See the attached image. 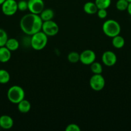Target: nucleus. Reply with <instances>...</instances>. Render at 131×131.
<instances>
[{
  "instance_id": "nucleus-16",
  "label": "nucleus",
  "mask_w": 131,
  "mask_h": 131,
  "mask_svg": "<svg viewBox=\"0 0 131 131\" xmlns=\"http://www.w3.org/2000/svg\"><path fill=\"white\" fill-rule=\"evenodd\" d=\"M5 47H7L10 51H15L17 50L19 47V42L16 38H8L6 43H5Z\"/></svg>"
},
{
  "instance_id": "nucleus-28",
  "label": "nucleus",
  "mask_w": 131,
  "mask_h": 131,
  "mask_svg": "<svg viewBox=\"0 0 131 131\" xmlns=\"http://www.w3.org/2000/svg\"><path fill=\"white\" fill-rule=\"evenodd\" d=\"M5 0H0V5H2L4 2H5Z\"/></svg>"
},
{
  "instance_id": "nucleus-14",
  "label": "nucleus",
  "mask_w": 131,
  "mask_h": 131,
  "mask_svg": "<svg viewBox=\"0 0 131 131\" xmlns=\"http://www.w3.org/2000/svg\"><path fill=\"white\" fill-rule=\"evenodd\" d=\"M17 109L19 112L22 113H28L31 110L30 102L24 99L17 104Z\"/></svg>"
},
{
  "instance_id": "nucleus-11",
  "label": "nucleus",
  "mask_w": 131,
  "mask_h": 131,
  "mask_svg": "<svg viewBox=\"0 0 131 131\" xmlns=\"http://www.w3.org/2000/svg\"><path fill=\"white\" fill-rule=\"evenodd\" d=\"M14 125V120L11 116L4 115L0 116V127L8 130L11 129Z\"/></svg>"
},
{
  "instance_id": "nucleus-1",
  "label": "nucleus",
  "mask_w": 131,
  "mask_h": 131,
  "mask_svg": "<svg viewBox=\"0 0 131 131\" xmlns=\"http://www.w3.org/2000/svg\"><path fill=\"white\" fill-rule=\"evenodd\" d=\"M42 20L38 14L30 13L24 15L20 20V28L24 33L32 36L42 29Z\"/></svg>"
},
{
  "instance_id": "nucleus-19",
  "label": "nucleus",
  "mask_w": 131,
  "mask_h": 131,
  "mask_svg": "<svg viewBox=\"0 0 131 131\" xmlns=\"http://www.w3.org/2000/svg\"><path fill=\"white\" fill-rule=\"evenodd\" d=\"M90 65H91V70L93 74H100L102 73L103 67L100 63L94 61Z\"/></svg>"
},
{
  "instance_id": "nucleus-25",
  "label": "nucleus",
  "mask_w": 131,
  "mask_h": 131,
  "mask_svg": "<svg viewBox=\"0 0 131 131\" xmlns=\"http://www.w3.org/2000/svg\"><path fill=\"white\" fill-rule=\"evenodd\" d=\"M66 131H80V128L75 124H69L65 129Z\"/></svg>"
},
{
  "instance_id": "nucleus-17",
  "label": "nucleus",
  "mask_w": 131,
  "mask_h": 131,
  "mask_svg": "<svg viewBox=\"0 0 131 131\" xmlns=\"http://www.w3.org/2000/svg\"><path fill=\"white\" fill-rule=\"evenodd\" d=\"M112 44L116 49H121L125 46V39L119 35L112 38Z\"/></svg>"
},
{
  "instance_id": "nucleus-26",
  "label": "nucleus",
  "mask_w": 131,
  "mask_h": 131,
  "mask_svg": "<svg viewBox=\"0 0 131 131\" xmlns=\"http://www.w3.org/2000/svg\"><path fill=\"white\" fill-rule=\"evenodd\" d=\"M96 14H97L98 17L100 19H105L107 16V9H98Z\"/></svg>"
},
{
  "instance_id": "nucleus-9",
  "label": "nucleus",
  "mask_w": 131,
  "mask_h": 131,
  "mask_svg": "<svg viewBox=\"0 0 131 131\" xmlns=\"http://www.w3.org/2000/svg\"><path fill=\"white\" fill-rule=\"evenodd\" d=\"M28 10L32 14L39 15L44 9V2L43 0H28Z\"/></svg>"
},
{
  "instance_id": "nucleus-7",
  "label": "nucleus",
  "mask_w": 131,
  "mask_h": 131,
  "mask_svg": "<svg viewBox=\"0 0 131 131\" xmlns=\"http://www.w3.org/2000/svg\"><path fill=\"white\" fill-rule=\"evenodd\" d=\"M1 6L3 14L6 16L14 15L18 10L17 2L15 0H5Z\"/></svg>"
},
{
  "instance_id": "nucleus-27",
  "label": "nucleus",
  "mask_w": 131,
  "mask_h": 131,
  "mask_svg": "<svg viewBox=\"0 0 131 131\" xmlns=\"http://www.w3.org/2000/svg\"><path fill=\"white\" fill-rule=\"evenodd\" d=\"M127 12H128V14H129V15H131V2H130L129 3H128V7H127Z\"/></svg>"
},
{
  "instance_id": "nucleus-2",
  "label": "nucleus",
  "mask_w": 131,
  "mask_h": 131,
  "mask_svg": "<svg viewBox=\"0 0 131 131\" xmlns=\"http://www.w3.org/2000/svg\"><path fill=\"white\" fill-rule=\"evenodd\" d=\"M102 30L105 35L113 38L119 35L121 32V26L116 20L114 19H108L103 24Z\"/></svg>"
},
{
  "instance_id": "nucleus-18",
  "label": "nucleus",
  "mask_w": 131,
  "mask_h": 131,
  "mask_svg": "<svg viewBox=\"0 0 131 131\" xmlns=\"http://www.w3.org/2000/svg\"><path fill=\"white\" fill-rule=\"evenodd\" d=\"M10 75L7 70L0 69V84H6L10 81Z\"/></svg>"
},
{
  "instance_id": "nucleus-15",
  "label": "nucleus",
  "mask_w": 131,
  "mask_h": 131,
  "mask_svg": "<svg viewBox=\"0 0 131 131\" xmlns=\"http://www.w3.org/2000/svg\"><path fill=\"white\" fill-rule=\"evenodd\" d=\"M39 15L42 21H47V20H52L53 18L54 17V15H55V13L52 9L44 8L41 12Z\"/></svg>"
},
{
  "instance_id": "nucleus-12",
  "label": "nucleus",
  "mask_w": 131,
  "mask_h": 131,
  "mask_svg": "<svg viewBox=\"0 0 131 131\" xmlns=\"http://www.w3.org/2000/svg\"><path fill=\"white\" fill-rule=\"evenodd\" d=\"M11 58V51L5 46L0 47V63H6Z\"/></svg>"
},
{
  "instance_id": "nucleus-20",
  "label": "nucleus",
  "mask_w": 131,
  "mask_h": 131,
  "mask_svg": "<svg viewBox=\"0 0 131 131\" xmlns=\"http://www.w3.org/2000/svg\"><path fill=\"white\" fill-rule=\"evenodd\" d=\"M95 3L98 9H107L111 4V0H95Z\"/></svg>"
},
{
  "instance_id": "nucleus-24",
  "label": "nucleus",
  "mask_w": 131,
  "mask_h": 131,
  "mask_svg": "<svg viewBox=\"0 0 131 131\" xmlns=\"http://www.w3.org/2000/svg\"><path fill=\"white\" fill-rule=\"evenodd\" d=\"M17 8L18 10L22 12L28 10V1H25V0H21V1H19V2H17Z\"/></svg>"
},
{
  "instance_id": "nucleus-22",
  "label": "nucleus",
  "mask_w": 131,
  "mask_h": 131,
  "mask_svg": "<svg viewBox=\"0 0 131 131\" xmlns=\"http://www.w3.org/2000/svg\"><path fill=\"white\" fill-rule=\"evenodd\" d=\"M68 61L72 63H75L80 61V54L75 51L69 52L68 55Z\"/></svg>"
},
{
  "instance_id": "nucleus-8",
  "label": "nucleus",
  "mask_w": 131,
  "mask_h": 131,
  "mask_svg": "<svg viewBox=\"0 0 131 131\" xmlns=\"http://www.w3.org/2000/svg\"><path fill=\"white\" fill-rule=\"evenodd\" d=\"M95 60L96 54L91 49H86L80 54V61L83 65H90Z\"/></svg>"
},
{
  "instance_id": "nucleus-13",
  "label": "nucleus",
  "mask_w": 131,
  "mask_h": 131,
  "mask_svg": "<svg viewBox=\"0 0 131 131\" xmlns=\"http://www.w3.org/2000/svg\"><path fill=\"white\" fill-rule=\"evenodd\" d=\"M83 11L89 15H94V14H96L98 10L95 3L91 2V1L86 2L83 5Z\"/></svg>"
},
{
  "instance_id": "nucleus-4",
  "label": "nucleus",
  "mask_w": 131,
  "mask_h": 131,
  "mask_svg": "<svg viewBox=\"0 0 131 131\" xmlns=\"http://www.w3.org/2000/svg\"><path fill=\"white\" fill-rule=\"evenodd\" d=\"M25 97V92L22 87L14 85L10 87L7 92V98L10 102L17 104Z\"/></svg>"
},
{
  "instance_id": "nucleus-21",
  "label": "nucleus",
  "mask_w": 131,
  "mask_h": 131,
  "mask_svg": "<svg viewBox=\"0 0 131 131\" xmlns=\"http://www.w3.org/2000/svg\"><path fill=\"white\" fill-rule=\"evenodd\" d=\"M128 3L129 2L127 0H118L116 3V7L119 11H125L127 10Z\"/></svg>"
},
{
  "instance_id": "nucleus-6",
  "label": "nucleus",
  "mask_w": 131,
  "mask_h": 131,
  "mask_svg": "<svg viewBox=\"0 0 131 131\" xmlns=\"http://www.w3.org/2000/svg\"><path fill=\"white\" fill-rule=\"evenodd\" d=\"M41 31H42L48 37H53L59 33V28L57 23L53 20H47L42 23Z\"/></svg>"
},
{
  "instance_id": "nucleus-3",
  "label": "nucleus",
  "mask_w": 131,
  "mask_h": 131,
  "mask_svg": "<svg viewBox=\"0 0 131 131\" xmlns=\"http://www.w3.org/2000/svg\"><path fill=\"white\" fill-rule=\"evenodd\" d=\"M48 36L42 31L32 35L30 38V46L35 51H41L46 46Z\"/></svg>"
},
{
  "instance_id": "nucleus-30",
  "label": "nucleus",
  "mask_w": 131,
  "mask_h": 131,
  "mask_svg": "<svg viewBox=\"0 0 131 131\" xmlns=\"http://www.w3.org/2000/svg\"><path fill=\"white\" fill-rule=\"evenodd\" d=\"M0 128H1V127H0Z\"/></svg>"
},
{
  "instance_id": "nucleus-23",
  "label": "nucleus",
  "mask_w": 131,
  "mask_h": 131,
  "mask_svg": "<svg viewBox=\"0 0 131 131\" xmlns=\"http://www.w3.org/2000/svg\"><path fill=\"white\" fill-rule=\"evenodd\" d=\"M8 38V37L6 32L3 29L0 28V47L5 46Z\"/></svg>"
},
{
  "instance_id": "nucleus-10",
  "label": "nucleus",
  "mask_w": 131,
  "mask_h": 131,
  "mask_svg": "<svg viewBox=\"0 0 131 131\" xmlns=\"http://www.w3.org/2000/svg\"><path fill=\"white\" fill-rule=\"evenodd\" d=\"M102 62L105 66L113 67L116 63L117 56L114 52L111 51H107L103 53L101 56Z\"/></svg>"
},
{
  "instance_id": "nucleus-29",
  "label": "nucleus",
  "mask_w": 131,
  "mask_h": 131,
  "mask_svg": "<svg viewBox=\"0 0 131 131\" xmlns=\"http://www.w3.org/2000/svg\"><path fill=\"white\" fill-rule=\"evenodd\" d=\"M127 1H128V2H131V0H127Z\"/></svg>"
},
{
  "instance_id": "nucleus-5",
  "label": "nucleus",
  "mask_w": 131,
  "mask_h": 131,
  "mask_svg": "<svg viewBox=\"0 0 131 131\" xmlns=\"http://www.w3.org/2000/svg\"><path fill=\"white\" fill-rule=\"evenodd\" d=\"M105 81L104 76L100 74H93L89 79L90 87L96 92H100L104 89Z\"/></svg>"
}]
</instances>
